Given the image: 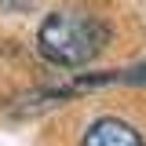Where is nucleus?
I'll list each match as a JSON object with an SVG mask.
<instances>
[{
  "label": "nucleus",
  "mask_w": 146,
  "mask_h": 146,
  "mask_svg": "<svg viewBox=\"0 0 146 146\" xmlns=\"http://www.w3.org/2000/svg\"><path fill=\"white\" fill-rule=\"evenodd\" d=\"M110 44V26L91 11L80 7H58L40 22L36 29V51L51 66H84Z\"/></svg>",
  "instance_id": "1"
},
{
  "label": "nucleus",
  "mask_w": 146,
  "mask_h": 146,
  "mask_svg": "<svg viewBox=\"0 0 146 146\" xmlns=\"http://www.w3.org/2000/svg\"><path fill=\"white\" fill-rule=\"evenodd\" d=\"M80 146H146V143L131 124L117 121V117H99L95 124H88Z\"/></svg>",
  "instance_id": "2"
}]
</instances>
